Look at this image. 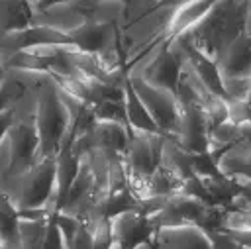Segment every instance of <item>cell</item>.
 Returning a JSON list of instances; mask_svg holds the SVG:
<instances>
[{
    "label": "cell",
    "mask_w": 251,
    "mask_h": 249,
    "mask_svg": "<svg viewBox=\"0 0 251 249\" xmlns=\"http://www.w3.org/2000/svg\"><path fill=\"white\" fill-rule=\"evenodd\" d=\"M210 8H212V2H178L169 24V39H175L176 35L192 27L198 20L206 16Z\"/></svg>",
    "instance_id": "2e32d148"
},
{
    "label": "cell",
    "mask_w": 251,
    "mask_h": 249,
    "mask_svg": "<svg viewBox=\"0 0 251 249\" xmlns=\"http://www.w3.org/2000/svg\"><path fill=\"white\" fill-rule=\"evenodd\" d=\"M47 220H18L20 249H41Z\"/></svg>",
    "instance_id": "ac0fdd59"
},
{
    "label": "cell",
    "mask_w": 251,
    "mask_h": 249,
    "mask_svg": "<svg viewBox=\"0 0 251 249\" xmlns=\"http://www.w3.org/2000/svg\"><path fill=\"white\" fill-rule=\"evenodd\" d=\"M153 249H210L204 229L196 225H176V227H159L149 239Z\"/></svg>",
    "instance_id": "ba28073f"
},
{
    "label": "cell",
    "mask_w": 251,
    "mask_h": 249,
    "mask_svg": "<svg viewBox=\"0 0 251 249\" xmlns=\"http://www.w3.org/2000/svg\"><path fill=\"white\" fill-rule=\"evenodd\" d=\"M55 159H41L25 173L4 178L2 190L8 194L18 212L45 206L55 184Z\"/></svg>",
    "instance_id": "3957f363"
},
{
    "label": "cell",
    "mask_w": 251,
    "mask_h": 249,
    "mask_svg": "<svg viewBox=\"0 0 251 249\" xmlns=\"http://www.w3.org/2000/svg\"><path fill=\"white\" fill-rule=\"evenodd\" d=\"M241 33H251V4L212 2L206 16L175 39L218 63L226 47Z\"/></svg>",
    "instance_id": "6da1fadb"
},
{
    "label": "cell",
    "mask_w": 251,
    "mask_h": 249,
    "mask_svg": "<svg viewBox=\"0 0 251 249\" xmlns=\"http://www.w3.org/2000/svg\"><path fill=\"white\" fill-rule=\"evenodd\" d=\"M31 25L27 2H0V33L20 31Z\"/></svg>",
    "instance_id": "e0dca14e"
},
{
    "label": "cell",
    "mask_w": 251,
    "mask_h": 249,
    "mask_svg": "<svg viewBox=\"0 0 251 249\" xmlns=\"http://www.w3.org/2000/svg\"><path fill=\"white\" fill-rule=\"evenodd\" d=\"M67 37L71 39L73 45H76L82 53H88V55H98L104 49L116 45V29L112 24L84 22L76 29L69 31Z\"/></svg>",
    "instance_id": "30bf717a"
},
{
    "label": "cell",
    "mask_w": 251,
    "mask_h": 249,
    "mask_svg": "<svg viewBox=\"0 0 251 249\" xmlns=\"http://www.w3.org/2000/svg\"><path fill=\"white\" fill-rule=\"evenodd\" d=\"M220 76L251 78V33L237 35L216 63Z\"/></svg>",
    "instance_id": "8fae6325"
},
{
    "label": "cell",
    "mask_w": 251,
    "mask_h": 249,
    "mask_svg": "<svg viewBox=\"0 0 251 249\" xmlns=\"http://www.w3.org/2000/svg\"><path fill=\"white\" fill-rule=\"evenodd\" d=\"M129 84L135 92V96L139 98V102L143 104V108L147 110L149 118L153 120V124L159 127V131L165 137H176L178 131V100L176 94L159 86H153L141 78H129Z\"/></svg>",
    "instance_id": "277c9868"
},
{
    "label": "cell",
    "mask_w": 251,
    "mask_h": 249,
    "mask_svg": "<svg viewBox=\"0 0 251 249\" xmlns=\"http://www.w3.org/2000/svg\"><path fill=\"white\" fill-rule=\"evenodd\" d=\"M224 100H241L249 102L251 92V78L245 76H220Z\"/></svg>",
    "instance_id": "ffe728a7"
},
{
    "label": "cell",
    "mask_w": 251,
    "mask_h": 249,
    "mask_svg": "<svg viewBox=\"0 0 251 249\" xmlns=\"http://www.w3.org/2000/svg\"><path fill=\"white\" fill-rule=\"evenodd\" d=\"M84 227L88 229L94 249H110L114 245V237H112V227H110V220L108 218H98L92 222H82Z\"/></svg>",
    "instance_id": "44dd1931"
},
{
    "label": "cell",
    "mask_w": 251,
    "mask_h": 249,
    "mask_svg": "<svg viewBox=\"0 0 251 249\" xmlns=\"http://www.w3.org/2000/svg\"><path fill=\"white\" fill-rule=\"evenodd\" d=\"M41 249H67L65 245V239L55 224L53 218L47 220V229H45V235H43V243H41Z\"/></svg>",
    "instance_id": "484cf974"
},
{
    "label": "cell",
    "mask_w": 251,
    "mask_h": 249,
    "mask_svg": "<svg viewBox=\"0 0 251 249\" xmlns=\"http://www.w3.org/2000/svg\"><path fill=\"white\" fill-rule=\"evenodd\" d=\"M35 129L39 139V161L57 159L69 147L71 116L63 102L61 90L47 73H37L35 84Z\"/></svg>",
    "instance_id": "7a4b0ae2"
},
{
    "label": "cell",
    "mask_w": 251,
    "mask_h": 249,
    "mask_svg": "<svg viewBox=\"0 0 251 249\" xmlns=\"http://www.w3.org/2000/svg\"><path fill=\"white\" fill-rule=\"evenodd\" d=\"M110 227H112V237L114 243H118L122 249H131L135 243L149 239L153 233L149 222L139 216L135 210H126L110 218Z\"/></svg>",
    "instance_id": "9c48e42d"
},
{
    "label": "cell",
    "mask_w": 251,
    "mask_h": 249,
    "mask_svg": "<svg viewBox=\"0 0 251 249\" xmlns=\"http://www.w3.org/2000/svg\"><path fill=\"white\" fill-rule=\"evenodd\" d=\"M31 12V25H45L61 33H69L86 20L75 8V2H27Z\"/></svg>",
    "instance_id": "52a82bcc"
},
{
    "label": "cell",
    "mask_w": 251,
    "mask_h": 249,
    "mask_svg": "<svg viewBox=\"0 0 251 249\" xmlns=\"http://www.w3.org/2000/svg\"><path fill=\"white\" fill-rule=\"evenodd\" d=\"M122 100H124V108H126V120H127V127L143 131V133H161L159 127L153 124V120L149 118L147 110L143 108V104L139 102V98L135 96L127 76L122 82Z\"/></svg>",
    "instance_id": "9a60e30c"
},
{
    "label": "cell",
    "mask_w": 251,
    "mask_h": 249,
    "mask_svg": "<svg viewBox=\"0 0 251 249\" xmlns=\"http://www.w3.org/2000/svg\"><path fill=\"white\" fill-rule=\"evenodd\" d=\"M0 249H2V245H0Z\"/></svg>",
    "instance_id": "836d02e7"
},
{
    "label": "cell",
    "mask_w": 251,
    "mask_h": 249,
    "mask_svg": "<svg viewBox=\"0 0 251 249\" xmlns=\"http://www.w3.org/2000/svg\"><path fill=\"white\" fill-rule=\"evenodd\" d=\"M178 100V131L175 141L192 155L206 153L208 145V125L204 110L188 100Z\"/></svg>",
    "instance_id": "8992f818"
},
{
    "label": "cell",
    "mask_w": 251,
    "mask_h": 249,
    "mask_svg": "<svg viewBox=\"0 0 251 249\" xmlns=\"http://www.w3.org/2000/svg\"><path fill=\"white\" fill-rule=\"evenodd\" d=\"M239 249H251V247H239Z\"/></svg>",
    "instance_id": "d6a6232c"
},
{
    "label": "cell",
    "mask_w": 251,
    "mask_h": 249,
    "mask_svg": "<svg viewBox=\"0 0 251 249\" xmlns=\"http://www.w3.org/2000/svg\"><path fill=\"white\" fill-rule=\"evenodd\" d=\"M204 233H206V239L210 243V249H239V245L224 229H208Z\"/></svg>",
    "instance_id": "d4e9b609"
},
{
    "label": "cell",
    "mask_w": 251,
    "mask_h": 249,
    "mask_svg": "<svg viewBox=\"0 0 251 249\" xmlns=\"http://www.w3.org/2000/svg\"><path fill=\"white\" fill-rule=\"evenodd\" d=\"M249 155H251V143L249 141H239L226 149L218 159H216V171L226 176H249Z\"/></svg>",
    "instance_id": "5bb4252c"
},
{
    "label": "cell",
    "mask_w": 251,
    "mask_h": 249,
    "mask_svg": "<svg viewBox=\"0 0 251 249\" xmlns=\"http://www.w3.org/2000/svg\"><path fill=\"white\" fill-rule=\"evenodd\" d=\"M131 249H153V247H151V243L145 239V241H139V243H135Z\"/></svg>",
    "instance_id": "f546056e"
},
{
    "label": "cell",
    "mask_w": 251,
    "mask_h": 249,
    "mask_svg": "<svg viewBox=\"0 0 251 249\" xmlns=\"http://www.w3.org/2000/svg\"><path fill=\"white\" fill-rule=\"evenodd\" d=\"M53 220H55V224H57V227H59V231H61V235H63V239H65V245H67V249H69V245H71V241L75 239L76 231L80 229L82 222H80L78 218L69 216V214H63V212H57V214L53 216Z\"/></svg>",
    "instance_id": "603a6c76"
},
{
    "label": "cell",
    "mask_w": 251,
    "mask_h": 249,
    "mask_svg": "<svg viewBox=\"0 0 251 249\" xmlns=\"http://www.w3.org/2000/svg\"><path fill=\"white\" fill-rule=\"evenodd\" d=\"M2 182H4V174H2V171H0V190H2Z\"/></svg>",
    "instance_id": "4dcf8cb0"
},
{
    "label": "cell",
    "mask_w": 251,
    "mask_h": 249,
    "mask_svg": "<svg viewBox=\"0 0 251 249\" xmlns=\"http://www.w3.org/2000/svg\"><path fill=\"white\" fill-rule=\"evenodd\" d=\"M226 210H237V212H247L251 214V196L249 190H237L224 206Z\"/></svg>",
    "instance_id": "4316f807"
},
{
    "label": "cell",
    "mask_w": 251,
    "mask_h": 249,
    "mask_svg": "<svg viewBox=\"0 0 251 249\" xmlns=\"http://www.w3.org/2000/svg\"><path fill=\"white\" fill-rule=\"evenodd\" d=\"M92 114L96 118V122H114V124H122L127 125L126 120V108H124V100H104L92 106Z\"/></svg>",
    "instance_id": "d6986e66"
},
{
    "label": "cell",
    "mask_w": 251,
    "mask_h": 249,
    "mask_svg": "<svg viewBox=\"0 0 251 249\" xmlns=\"http://www.w3.org/2000/svg\"><path fill=\"white\" fill-rule=\"evenodd\" d=\"M220 229L224 231H251V214L247 212H237V210H224Z\"/></svg>",
    "instance_id": "7402d4cb"
},
{
    "label": "cell",
    "mask_w": 251,
    "mask_h": 249,
    "mask_svg": "<svg viewBox=\"0 0 251 249\" xmlns=\"http://www.w3.org/2000/svg\"><path fill=\"white\" fill-rule=\"evenodd\" d=\"M12 104H14V102H12ZM12 104L0 112V141L4 139V135L8 133V129H10V125H12V122H14V108H12Z\"/></svg>",
    "instance_id": "f1b7e54d"
},
{
    "label": "cell",
    "mask_w": 251,
    "mask_h": 249,
    "mask_svg": "<svg viewBox=\"0 0 251 249\" xmlns=\"http://www.w3.org/2000/svg\"><path fill=\"white\" fill-rule=\"evenodd\" d=\"M69 249H94V243H92V237L88 233V229L84 227V224L80 225V229L76 231L75 239L71 241Z\"/></svg>",
    "instance_id": "83f0119b"
},
{
    "label": "cell",
    "mask_w": 251,
    "mask_h": 249,
    "mask_svg": "<svg viewBox=\"0 0 251 249\" xmlns=\"http://www.w3.org/2000/svg\"><path fill=\"white\" fill-rule=\"evenodd\" d=\"M110 249H122V247H120V245H118V243H114V245H112V247H110Z\"/></svg>",
    "instance_id": "1f68e13d"
},
{
    "label": "cell",
    "mask_w": 251,
    "mask_h": 249,
    "mask_svg": "<svg viewBox=\"0 0 251 249\" xmlns=\"http://www.w3.org/2000/svg\"><path fill=\"white\" fill-rule=\"evenodd\" d=\"M129 139V127L114 122H96L92 127L94 149H104L116 155H124Z\"/></svg>",
    "instance_id": "4fadbf2b"
},
{
    "label": "cell",
    "mask_w": 251,
    "mask_h": 249,
    "mask_svg": "<svg viewBox=\"0 0 251 249\" xmlns=\"http://www.w3.org/2000/svg\"><path fill=\"white\" fill-rule=\"evenodd\" d=\"M165 139L167 137L163 133H143L129 127L127 147L122 155L126 174L149 176L159 165V155Z\"/></svg>",
    "instance_id": "5b68a950"
},
{
    "label": "cell",
    "mask_w": 251,
    "mask_h": 249,
    "mask_svg": "<svg viewBox=\"0 0 251 249\" xmlns=\"http://www.w3.org/2000/svg\"><path fill=\"white\" fill-rule=\"evenodd\" d=\"M226 108H227V122H231V124H245V122H251V120H249V102L226 100Z\"/></svg>",
    "instance_id": "cb8c5ba5"
},
{
    "label": "cell",
    "mask_w": 251,
    "mask_h": 249,
    "mask_svg": "<svg viewBox=\"0 0 251 249\" xmlns=\"http://www.w3.org/2000/svg\"><path fill=\"white\" fill-rule=\"evenodd\" d=\"M157 167H161L163 171H167L169 174L178 178L180 182L190 178V176H194V173H192V153L182 149L173 137L165 139Z\"/></svg>",
    "instance_id": "7c38bea8"
}]
</instances>
